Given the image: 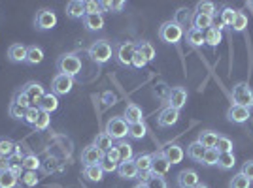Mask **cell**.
I'll list each match as a JSON object with an SVG mask.
<instances>
[{"mask_svg":"<svg viewBox=\"0 0 253 188\" xmlns=\"http://www.w3.org/2000/svg\"><path fill=\"white\" fill-rule=\"evenodd\" d=\"M240 173H244L246 177L250 179L253 183V160H248V162H244L242 169H240Z\"/></svg>","mask_w":253,"mask_h":188,"instance_id":"680465c9","label":"cell"},{"mask_svg":"<svg viewBox=\"0 0 253 188\" xmlns=\"http://www.w3.org/2000/svg\"><path fill=\"white\" fill-rule=\"evenodd\" d=\"M104 158V153L95 145H89L85 147L82 151V162L84 166H93V164H100V160Z\"/></svg>","mask_w":253,"mask_h":188,"instance_id":"5bb4252c","label":"cell"},{"mask_svg":"<svg viewBox=\"0 0 253 188\" xmlns=\"http://www.w3.org/2000/svg\"><path fill=\"white\" fill-rule=\"evenodd\" d=\"M74 89V77L64 75V73H57L51 81V93L55 96H64Z\"/></svg>","mask_w":253,"mask_h":188,"instance_id":"52a82bcc","label":"cell"},{"mask_svg":"<svg viewBox=\"0 0 253 188\" xmlns=\"http://www.w3.org/2000/svg\"><path fill=\"white\" fill-rule=\"evenodd\" d=\"M84 27L87 31H100L104 27V15L102 13H95V15H85Z\"/></svg>","mask_w":253,"mask_h":188,"instance_id":"83f0119b","label":"cell"},{"mask_svg":"<svg viewBox=\"0 0 253 188\" xmlns=\"http://www.w3.org/2000/svg\"><path fill=\"white\" fill-rule=\"evenodd\" d=\"M98 166H100V169H102L104 173H114V171H117L119 164H117V162H112L110 158L104 157L102 160H100V164H98Z\"/></svg>","mask_w":253,"mask_h":188,"instance_id":"9f6ffc18","label":"cell"},{"mask_svg":"<svg viewBox=\"0 0 253 188\" xmlns=\"http://www.w3.org/2000/svg\"><path fill=\"white\" fill-rule=\"evenodd\" d=\"M199 183H201V179H199V173H197L195 169H183L178 175L179 188H193V187H197Z\"/></svg>","mask_w":253,"mask_h":188,"instance_id":"9a60e30c","label":"cell"},{"mask_svg":"<svg viewBox=\"0 0 253 188\" xmlns=\"http://www.w3.org/2000/svg\"><path fill=\"white\" fill-rule=\"evenodd\" d=\"M66 15L70 19H84L85 17V8L82 0H70L66 4Z\"/></svg>","mask_w":253,"mask_h":188,"instance_id":"603a6c76","label":"cell"},{"mask_svg":"<svg viewBox=\"0 0 253 188\" xmlns=\"http://www.w3.org/2000/svg\"><path fill=\"white\" fill-rule=\"evenodd\" d=\"M146 64H148V61H146V59H144V57H142V55H140L138 51L134 53V59H132V66H134V68H144Z\"/></svg>","mask_w":253,"mask_h":188,"instance_id":"91938a15","label":"cell"},{"mask_svg":"<svg viewBox=\"0 0 253 188\" xmlns=\"http://www.w3.org/2000/svg\"><path fill=\"white\" fill-rule=\"evenodd\" d=\"M19 181H21L23 188H32L38 185V175H36V171H23Z\"/></svg>","mask_w":253,"mask_h":188,"instance_id":"b9f144b4","label":"cell"},{"mask_svg":"<svg viewBox=\"0 0 253 188\" xmlns=\"http://www.w3.org/2000/svg\"><path fill=\"white\" fill-rule=\"evenodd\" d=\"M57 107H59V98L53 93H45L42 98H40V102H38V109L49 113V115H51L53 111H57Z\"/></svg>","mask_w":253,"mask_h":188,"instance_id":"e0dca14e","label":"cell"},{"mask_svg":"<svg viewBox=\"0 0 253 188\" xmlns=\"http://www.w3.org/2000/svg\"><path fill=\"white\" fill-rule=\"evenodd\" d=\"M8 162H10V167H8V169H10L15 177H21L23 171H25V169H23V158L19 157V155H13V157L8 158Z\"/></svg>","mask_w":253,"mask_h":188,"instance_id":"f35d334b","label":"cell"},{"mask_svg":"<svg viewBox=\"0 0 253 188\" xmlns=\"http://www.w3.org/2000/svg\"><path fill=\"white\" fill-rule=\"evenodd\" d=\"M104 157L110 158L112 162H117V164H119V155H117V149H116V147H112V149H110V151L106 153Z\"/></svg>","mask_w":253,"mask_h":188,"instance_id":"94428289","label":"cell"},{"mask_svg":"<svg viewBox=\"0 0 253 188\" xmlns=\"http://www.w3.org/2000/svg\"><path fill=\"white\" fill-rule=\"evenodd\" d=\"M146 132H148V128L144 125V121L142 123H134V125H128V137L130 139H142V137L146 136Z\"/></svg>","mask_w":253,"mask_h":188,"instance_id":"74e56055","label":"cell"},{"mask_svg":"<svg viewBox=\"0 0 253 188\" xmlns=\"http://www.w3.org/2000/svg\"><path fill=\"white\" fill-rule=\"evenodd\" d=\"M8 59H10V63H13V64L25 63V61H27V47H25L23 43H13V45H10V49H8Z\"/></svg>","mask_w":253,"mask_h":188,"instance_id":"44dd1931","label":"cell"},{"mask_svg":"<svg viewBox=\"0 0 253 188\" xmlns=\"http://www.w3.org/2000/svg\"><path fill=\"white\" fill-rule=\"evenodd\" d=\"M84 177L91 183H100L102 177H104V171L100 169L98 164H93V166H84Z\"/></svg>","mask_w":253,"mask_h":188,"instance_id":"f1b7e54d","label":"cell"},{"mask_svg":"<svg viewBox=\"0 0 253 188\" xmlns=\"http://www.w3.org/2000/svg\"><path fill=\"white\" fill-rule=\"evenodd\" d=\"M232 102L234 105H242L246 109L253 107V91L248 83H236L232 87Z\"/></svg>","mask_w":253,"mask_h":188,"instance_id":"3957f363","label":"cell"},{"mask_svg":"<svg viewBox=\"0 0 253 188\" xmlns=\"http://www.w3.org/2000/svg\"><path fill=\"white\" fill-rule=\"evenodd\" d=\"M151 162H153V153H142V155H138L134 158V164H136L140 175L151 171Z\"/></svg>","mask_w":253,"mask_h":188,"instance_id":"d4e9b609","label":"cell"},{"mask_svg":"<svg viewBox=\"0 0 253 188\" xmlns=\"http://www.w3.org/2000/svg\"><path fill=\"white\" fill-rule=\"evenodd\" d=\"M25 107H21V105H17L15 102H11L10 107H8V113H10L11 119H15V121H23V117H25Z\"/></svg>","mask_w":253,"mask_h":188,"instance_id":"f5cc1de1","label":"cell"},{"mask_svg":"<svg viewBox=\"0 0 253 188\" xmlns=\"http://www.w3.org/2000/svg\"><path fill=\"white\" fill-rule=\"evenodd\" d=\"M178 121H179V111L178 109H174V107H170V105L163 107V109H161V113H159V117H157V125L161 126V128L174 126Z\"/></svg>","mask_w":253,"mask_h":188,"instance_id":"7c38bea8","label":"cell"},{"mask_svg":"<svg viewBox=\"0 0 253 188\" xmlns=\"http://www.w3.org/2000/svg\"><path fill=\"white\" fill-rule=\"evenodd\" d=\"M193 27H195V29H199V31H202V32H206L210 27H213V17L195 13V17H193Z\"/></svg>","mask_w":253,"mask_h":188,"instance_id":"4dcf8cb0","label":"cell"},{"mask_svg":"<svg viewBox=\"0 0 253 188\" xmlns=\"http://www.w3.org/2000/svg\"><path fill=\"white\" fill-rule=\"evenodd\" d=\"M185 104H187V91H185L183 87H174V89H170L167 105H170V107H174V109L179 111Z\"/></svg>","mask_w":253,"mask_h":188,"instance_id":"8fae6325","label":"cell"},{"mask_svg":"<svg viewBox=\"0 0 253 188\" xmlns=\"http://www.w3.org/2000/svg\"><path fill=\"white\" fill-rule=\"evenodd\" d=\"M134 53H136V43L125 42V43H119L116 49H114V57H116V61L121 66H132Z\"/></svg>","mask_w":253,"mask_h":188,"instance_id":"8992f818","label":"cell"},{"mask_svg":"<svg viewBox=\"0 0 253 188\" xmlns=\"http://www.w3.org/2000/svg\"><path fill=\"white\" fill-rule=\"evenodd\" d=\"M117 175H119L121 179H126V181H130V179H138L140 171H138L134 160L121 162V164H119V167H117Z\"/></svg>","mask_w":253,"mask_h":188,"instance_id":"2e32d148","label":"cell"},{"mask_svg":"<svg viewBox=\"0 0 253 188\" xmlns=\"http://www.w3.org/2000/svg\"><path fill=\"white\" fill-rule=\"evenodd\" d=\"M159 38L165 43H179V40L183 38V29L174 21L163 23L159 29Z\"/></svg>","mask_w":253,"mask_h":188,"instance_id":"5b68a950","label":"cell"},{"mask_svg":"<svg viewBox=\"0 0 253 188\" xmlns=\"http://www.w3.org/2000/svg\"><path fill=\"white\" fill-rule=\"evenodd\" d=\"M89 57L91 61L96 64H106L112 57H114V45L106 40H96L93 45L89 47Z\"/></svg>","mask_w":253,"mask_h":188,"instance_id":"7a4b0ae2","label":"cell"},{"mask_svg":"<svg viewBox=\"0 0 253 188\" xmlns=\"http://www.w3.org/2000/svg\"><path fill=\"white\" fill-rule=\"evenodd\" d=\"M170 164L167 157L163 155V151H157V153H153V162H151V173L153 175H159V177H163V175H167L170 169Z\"/></svg>","mask_w":253,"mask_h":188,"instance_id":"30bf717a","label":"cell"},{"mask_svg":"<svg viewBox=\"0 0 253 188\" xmlns=\"http://www.w3.org/2000/svg\"><path fill=\"white\" fill-rule=\"evenodd\" d=\"M134 188H148V187H146L144 183H140V185H136V187H134Z\"/></svg>","mask_w":253,"mask_h":188,"instance_id":"e7e4bbea","label":"cell"},{"mask_svg":"<svg viewBox=\"0 0 253 188\" xmlns=\"http://www.w3.org/2000/svg\"><path fill=\"white\" fill-rule=\"evenodd\" d=\"M193 188H208V185H204V183H199L197 187H193Z\"/></svg>","mask_w":253,"mask_h":188,"instance_id":"be15d7a7","label":"cell"},{"mask_svg":"<svg viewBox=\"0 0 253 188\" xmlns=\"http://www.w3.org/2000/svg\"><path fill=\"white\" fill-rule=\"evenodd\" d=\"M217 158H219V153L215 149H206L201 164H204V166H217Z\"/></svg>","mask_w":253,"mask_h":188,"instance_id":"f907efd6","label":"cell"},{"mask_svg":"<svg viewBox=\"0 0 253 188\" xmlns=\"http://www.w3.org/2000/svg\"><path fill=\"white\" fill-rule=\"evenodd\" d=\"M8 167H10V162H8V158L0 157V173H2V171H8Z\"/></svg>","mask_w":253,"mask_h":188,"instance_id":"6125c7cd","label":"cell"},{"mask_svg":"<svg viewBox=\"0 0 253 188\" xmlns=\"http://www.w3.org/2000/svg\"><path fill=\"white\" fill-rule=\"evenodd\" d=\"M108 136L112 137L114 141H121L128 136V125L123 117H112L108 123H106V130Z\"/></svg>","mask_w":253,"mask_h":188,"instance_id":"277c9868","label":"cell"},{"mask_svg":"<svg viewBox=\"0 0 253 188\" xmlns=\"http://www.w3.org/2000/svg\"><path fill=\"white\" fill-rule=\"evenodd\" d=\"M38 115H40V109L36 107V105H32V107H29L27 111H25V117H23V123L29 126H34L36 125V119H38Z\"/></svg>","mask_w":253,"mask_h":188,"instance_id":"c3c4849f","label":"cell"},{"mask_svg":"<svg viewBox=\"0 0 253 188\" xmlns=\"http://www.w3.org/2000/svg\"><path fill=\"white\" fill-rule=\"evenodd\" d=\"M163 155L167 157V160H169L170 164H179V162L183 160V157H185L183 149H181L178 143H170V145H167L165 149H163Z\"/></svg>","mask_w":253,"mask_h":188,"instance_id":"ac0fdd59","label":"cell"},{"mask_svg":"<svg viewBox=\"0 0 253 188\" xmlns=\"http://www.w3.org/2000/svg\"><path fill=\"white\" fill-rule=\"evenodd\" d=\"M204 42L208 43L210 47H217L223 42V32L213 25V27H210L208 31L204 32Z\"/></svg>","mask_w":253,"mask_h":188,"instance_id":"484cf974","label":"cell"},{"mask_svg":"<svg viewBox=\"0 0 253 188\" xmlns=\"http://www.w3.org/2000/svg\"><path fill=\"white\" fill-rule=\"evenodd\" d=\"M234 17H236V10H232V8H229V6L219 11V23H221L223 27H232Z\"/></svg>","mask_w":253,"mask_h":188,"instance_id":"ab89813d","label":"cell"},{"mask_svg":"<svg viewBox=\"0 0 253 188\" xmlns=\"http://www.w3.org/2000/svg\"><path fill=\"white\" fill-rule=\"evenodd\" d=\"M114 147L117 149V155H119V164L121 162H128V160H134V149H132V145L128 141L121 139Z\"/></svg>","mask_w":253,"mask_h":188,"instance_id":"ffe728a7","label":"cell"},{"mask_svg":"<svg viewBox=\"0 0 253 188\" xmlns=\"http://www.w3.org/2000/svg\"><path fill=\"white\" fill-rule=\"evenodd\" d=\"M227 119L234 123V125H244V123H248L250 119H252V113H250V109H246L242 105H234L232 104L229 107V111H227Z\"/></svg>","mask_w":253,"mask_h":188,"instance_id":"4fadbf2b","label":"cell"},{"mask_svg":"<svg viewBox=\"0 0 253 188\" xmlns=\"http://www.w3.org/2000/svg\"><path fill=\"white\" fill-rule=\"evenodd\" d=\"M234 164H236V158H234V155H232V153H221V155H219V158H217V167H219V169H223V171L232 169V167H234Z\"/></svg>","mask_w":253,"mask_h":188,"instance_id":"8d00e7d4","label":"cell"},{"mask_svg":"<svg viewBox=\"0 0 253 188\" xmlns=\"http://www.w3.org/2000/svg\"><path fill=\"white\" fill-rule=\"evenodd\" d=\"M138 179L146 185L148 188H169L165 177H159V175H153L151 171L149 173H144V175H138Z\"/></svg>","mask_w":253,"mask_h":188,"instance_id":"7402d4cb","label":"cell"},{"mask_svg":"<svg viewBox=\"0 0 253 188\" xmlns=\"http://www.w3.org/2000/svg\"><path fill=\"white\" fill-rule=\"evenodd\" d=\"M21 91L27 94V96H29L31 104L36 105V107H38V102H40V98H42L43 94H45V89H43V85L38 83V81H29V83H25V85H23Z\"/></svg>","mask_w":253,"mask_h":188,"instance_id":"9c48e42d","label":"cell"},{"mask_svg":"<svg viewBox=\"0 0 253 188\" xmlns=\"http://www.w3.org/2000/svg\"><path fill=\"white\" fill-rule=\"evenodd\" d=\"M204 153H206V149H204L199 141H193V143H189V147H187V157H189L191 160H195V162H202Z\"/></svg>","mask_w":253,"mask_h":188,"instance_id":"1f68e13d","label":"cell"},{"mask_svg":"<svg viewBox=\"0 0 253 188\" xmlns=\"http://www.w3.org/2000/svg\"><path fill=\"white\" fill-rule=\"evenodd\" d=\"M248 6H250V8H253V2H248Z\"/></svg>","mask_w":253,"mask_h":188,"instance_id":"03108f58","label":"cell"},{"mask_svg":"<svg viewBox=\"0 0 253 188\" xmlns=\"http://www.w3.org/2000/svg\"><path fill=\"white\" fill-rule=\"evenodd\" d=\"M49 123H51V115L49 113H45V111H40V115L36 119V125L32 126V128H36V130H47L49 128Z\"/></svg>","mask_w":253,"mask_h":188,"instance_id":"681fc988","label":"cell"},{"mask_svg":"<svg viewBox=\"0 0 253 188\" xmlns=\"http://www.w3.org/2000/svg\"><path fill=\"white\" fill-rule=\"evenodd\" d=\"M185 40H187V43L193 45V47H202V45L206 43L204 42V32L199 31V29H195V27H191L189 31H187Z\"/></svg>","mask_w":253,"mask_h":188,"instance_id":"f546056e","label":"cell"},{"mask_svg":"<svg viewBox=\"0 0 253 188\" xmlns=\"http://www.w3.org/2000/svg\"><path fill=\"white\" fill-rule=\"evenodd\" d=\"M57 70H59V73L74 77L82 72V59L76 53H64L57 59Z\"/></svg>","mask_w":253,"mask_h":188,"instance_id":"6da1fadb","label":"cell"},{"mask_svg":"<svg viewBox=\"0 0 253 188\" xmlns=\"http://www.w3.org/2000/svg\"><path fill=\"white\" fill-rule=\"evenodd\" d=\"M246 27H248V15L244 11H236V17H234V23H232L231 29L234 32H242Z\"/></svg>","mask_w":253,"mask_h":188,"instance_id":"f6af8a7d","label":"cell"},{"mask_svg":"<svg viewBox=\"0 0 253 188\" xmlns=\"http://www.w3.org/2000/svg\"><path fill=\"white\" fill-rule=\"evenodd\" d=\"M40 167V158L36 157L34 153H31V155H27V157L23 158V169L25 171H36Z\"/></svg>","mask_w":253,"mask_h":188,"instance_id":"7bdbcfd3","label":"cell"},{"mask_svg":"<svg viewBox=\"0 0 253 188\" xmlns=\"http://www.w3.org/2000/svg\"><path fill=\"white\" fill-rule=\"evenodd\" d=\"M93 145L98 147V149H100V151H102V153L106 155V153H108V151L114 147V139L108 136L106 132H100V134L95 137V143H93Z\"/></svg>","mask_w":253,"mask_h":188,"instance_id":"836d02e7","label":"cell"},{"mask_svg":"<svg viewBox=\"0 0 253 188\" xmlns=\"http://www.w3.org/2000/svg\"><path fill=\"white\" fill-rule=\"evenodd\" d=\"M136 51L146 59V61H153L155 57H157V53H155V47L151 45L149 42H138L136 43Z\"/></svg>","mask_w":253,"mask_h":188,"instance_id":"e575fe53","label":"cell"},{"mask_svg":"<svg viewBox=\"0 0 253 188\" xmlns=\"http://www.w3.org/2000/svg\"><path fill=\"white\" fill-rule=\"evenodd\" d=\"M34 25H36L38 31H51V29H55V25H57L55 11L47 10V8L40 10L36 13V17H34Z\"/></svg>","mask_w":253,"mask_h":188,"instance_id":"ba28073f","label":"cell"},{"mask_svg":"<svg viewBox=\"0 0 253 188\" xmlns=\"http://www.w3.org/2000/svg\"><path fill=\"white\" fill-rule=\"evenodd\" d=\"M15 147H17V143L11 141L10 137H0V157H13L15 155Z\"/></svg>","mask_w":253,"mask_h":188,"instance_id":"d6a6232c","label":"cell"},{"mask_svg":"<svg viewBox=\"0 0 253 188\" xmlns=\"http://www.w3.org/2000/svg\"><path fill=\"white\" fill-rule=\"evenodd\" d=\"M221 134H217V132H213V130H202L201 134H199V143H201L204 149H213L215 143H217V139H219Z\"/></svg>","mask_w":253,"mask_h":188,"instance_id":"cb8c5ba5","label":"cell"},{"mask_svg":"<svg viewBox=\"0 0 253 188\" xmlns=\"http://www.w3.org/2000/svg\"><path fill=\"white\" fill-rule=\"evenodd\" d=\"M195 11L201 13V15H210V17H213V15H215V4H213V2H208V0H202V2H197Z\"/></svg>","mask_w":253,"mask_h":188,"instance_id":"60d3db41","label":"cell"},{"mask_svg":"<svg viewBox=\"0 0 253 188\" xmlns=\"http://www.w3.org/2000/svg\"><path fill=\"white\" fill-rule=\"evenodd\" d=\"M250 187H252V181L246 177L244 173H240V171L231 181V188H250Z\"/></svg>","mask_w":253,"mask_h":188,"instance_id":"bcb514c9","label":"cell"},{"mask_svg":"<svg viewBox=\"0 0 253 188\" xmlns=\"http://www.w3.org/2000/svg\"><path fill=\"white\" fill-rule=\"evenodd\" d=\"M193 13H191V10H187V8H181V10L176 11V17H174V23H178L179 27L183 29V25L185 23H193Z\"/></svg>","mask_w":253,"mask_h":188,"instance_id":"ee69618b","label":"cell"},{"mask_svg":"<svg viewBox=\"0 0 253 188\" xmlns=\"http://www.w3.org/2000/svg\"><path fill=\"white\" fill-rule=\"evenodd\" d=\"M84 8H85V15H95V13H100V2L96 0H85L84 2Z\"/></svg>","mask_w":253,"mask_h":188,"instance_id":"db71d44e","label":"cell"},{"mask_svg":"<svg viewBox=\"0 0 253 188\" xmlns=\"http://www.w3.org/2000/svg\"><path fill=\"white\" fill-rule=\"evenodd\" d=\"M100 100H102V105H104V107H110V105H114L117 102V96L108 91V93H104L100 96Z\"/></svg>","mask_w":253,"mask_h":188,"instance_id":"6f0895ef","label":"cell"},{"mask_svg":"<svg viewBox=\"0 0 253 188\" xmlns=\"http://www.w3.org/2000/svg\"><path fill=\"white\" fill-rule=\"evenodd\" d=\"M13 102H15L17 105H21V107H25V109L32 107L31 100H29V96L23 93V91H17V93H15V96H13Z\"/></svg>","mask_w":253,"mask_h":188,"instance_id":"11a10c76","label":"cell"},{"mask_svg":"<svg viewBox=\"0 0 253 188\" xmlns=\"http://www.w3.org/2000/svg\"><path fill=\"white\" fill-rule=\"evenodd\" d=\"M213 149H215L219 155H221V153H232V141L227 136H219V139H217V143H215Z\"/></svg>","mask_w":253,"mask_h":188,"instance_id":"7dc6e473","label":"cell"},{"mask_svg":"<svg viewBox=\"0 0 253 188\" xmlns=\"http://www.w3.org/2000/svg\"><path fill=\"white\" fill-rule=\"evenodd\" d=\"M42 61H43L42 47H38V45H29V47H27V61H25V63L29 64V66H36V64H40Z\"/></svg>","mask_w":253,"mask_h":188,"instance_id":"4316f807","label":"cell"},{"mask_svg":"<svg viewBox=\"0 0 253 188\" xmlns=\"http://www.w3.org/2000/svg\"><path fill=\"white\" fill-rule=\"evenodd\" d=\"M153 94L157 96L159 100H169L170 87L167 83H157L155 87H153Z\"/></svg>","mask_w":253,"mask_h":188,"instance_id":"816d5d0a","label":"cell"},{"mask_svg":"<svg viewBox=\"0 0 253 188\" xmlns=\"http://www.w3.org/2000/svg\"><path fill=\"white\" fill-rule=\"evenodd\" d=\"M123 119L126 121V125H134V123H142L144 119V113H142V107L138 104H128L125 107V113H123Z\"/></svg>","mask_w":253,"mask_h":188,"instance_id":"d6986e66","label":"cell"},{"mask_svg":"<svg viewBox=\"0 0 253 188\" xmlns=\"http://www.w3.org/2000/svg\"><path fill=\"white\" fill-rule=\"evenodd\" d=\"M19 185V177H15L10 169L0 173V188H15Z\"/></svg>","mask_w":253,"mask_h":188,"instance_id":"d590c367","label":"cell"}]
</instances>
